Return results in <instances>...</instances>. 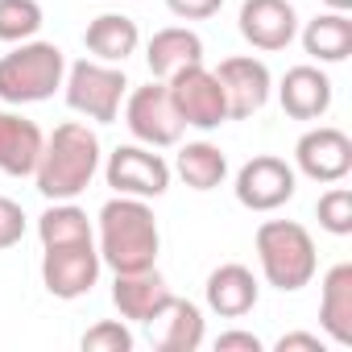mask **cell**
Wrapping results in <instances>:
<instances>
[{
  "mask_svg": "<svg viewBox=\"0 0 352 352\" xmlns=\"http://www.w3.org/2000/svg\"><path fill=\"white\" fill-rule=\"evenodd\" d=\"M96 220H100L96 249H100V261L112 274H137V270L157 265L162 232H157V216H153L149 199L116 195L100 208Z\"/></svg>",
  "mask_w": 352,
  "mask_h": 352,
  "instance_id": "6da1fadb",
  "label": "cell"
},
{
  "mask_svg": "<svg viewBox=\"0 0 352 352\" xmlns=\"http://www.w3.org/2000/svg\"><path fill=\"white\" fill-rule=\"evenodd\" d=\"M100 137L87 120H63L46 145H42V157H38V170H34V183L42 191V199L58 204V199H79L91 179L100 174Z\"/></svg>",
  "mask_w": 352,
  "mask_h": 352,
  "instance_id": "7a4b0ae2",
  "label": "cell"
},
{
  "mask_svg": "<svg viewBox=\"0 0 352 352\" xmlns=\"http://www.w3.org/2000/svg\"><path fill=\"white\" fill-rule=\"evenodd\" d=\"M257 245V265H261V278L282 290V294H294L302 286H311L315 270H319V253H315V241L311 232L298 224V220H265L253 236Z\"/></svg>",
  "mask_w": 352,
  "mask_h": 352,
  "instance_id": "3957f363",
  "label": "cell"
},
{
  "mask_svg": "<svg viewBox=\"0 0 352 352\" xmlns=\"http://www.w3.org/2000/svg\"><path fill=\"white\" fill-rule=\"evenodd\" d=\"M67 79V54L54 42H17L9 54H0V100L5 104H42Z\"/></svg>",
  "mask_w": 352,
  "mask_h": 352,
  "instance_id": "277c9868",
  "label": "cell"
},
{
  "mask_svg": "<svg viewBox=\"0 0 352 352\" xmlns=\"http://www.w3.org/2000/svg\"><path fill=\"white\" fill-rule=\"evenodd\" d=\"M63 96L71 104V112L96 120V124H112L120 116V104L129 96V79L124 67L116 63H100V58H79L67 67L63 79Z\"/></svg>",
  "mask_w": 352,
  "mask_h": 352,
  "instance_id": "5b68a950",
  "label": "cell"
},
{
  "mask_svg": "<svg viewBox=\"0 0 352 352\" xmlns=\"http://www.w3.org/2000/svg\"><path fill=\"white\" fill-rule=\"evenodd\" d=\"M166 91H170V104L179 112V120L187 129H199V133H212L228 120V100H224V87L216 79V71H208L204 63H191L183 71H174L166 79Z\"/></svg>",
  "mask_w": 352,
  "mask_h": 352,
  "instance_id": "8992f818",
  "label": "cell"
},
{
  "mask_svg": "<svg viewBox=\"0 0 352 352\" xmlns=\"http://www.w3.org/2000/svg\"><path fill=\"white\" fill-rule=\"evenodd\" d=\"M120 108H124L129 133H133L141 145H149V149H170V145L183 141V129H187V124L179 120V112H174L170 91H166L162 79H153V83H145V87H133Z\"/></svg>",
  "mask_w": 352,
  "mask_h": 352,
  "instance_id": "52a82bcc",
  "label": "cell"
},
{
  "mask_svg": "<svg viewBox=\"0 0 352 352\" xmlns=\"http://www.w3.org/2000/svg\"><path fill=\"white\" fill-rule=\"evenodd\" d=\"M104 179L116 195L133 199H162L170 191V162L149 145H116L104 162Z\"/></svg>",
  "mask_w": 352,
  "mask_h": 352,
  "instance_id": "ba28073f",
  "label": "cell"
},
{
  "mask_svg": "<svg viewBox=\"0 0 352 352\" xmlns=\"http://www.w3.org/2000/svg\"><path fill=\"white\" fill-rule=\"evenodd\" d=\"M236 204L249 208V212H278L294 199L298 191V174L286 157H274V153H257L249 157L241 170H236Z\"/></svg>",
  "mask_w": 352,
  "mask_h": 352,
  "instance_id": "9c48e42d",
  "label": "cell"
},
{
  "mask_svg": "<svg viewBox=\"0 0 352 352\" xmlns=\"http://www.w3.org/2000/svg\"><path fill=\"white\" fill-rule=\"evenodd\" d=\"M294 174L311 183H344L352 174V137L336 124H315L294 141Z\"/></svg>",
  "mask_w": 352,
  "mask_h": 352,
  "instance_id": "30bf717a",
  "label": "cell"
},
{
  "mask_svg": "<svg viewBox=\"0 0 352 352\" xmlns=\"http://www.w3.org/2000/svg\"><path fill=\"white\" fill-rule=\"evenodd\" d=\"M100 270H104V261H100L96 241L42 249V286L63 302H75V298L91 294V286L100 282Z\"/></svg>",
  "mask_w": 352,
  "mask_h": 352,
  "instance_id": "8fae6325",
  "label": "cell"
},
{
  "mask_svg": "<svg viewBox=\"0 0 352 352\" xmlns=\"http://www.w3.org/2000/svg\"><path fill=\"white\" fill-rule=\"evenodd\" d=\"M216 79L224 87V100H228V120H249L257 116L270 96H274V75L261 58L253 54H232L216 67Z\"/></svg>",
  "mask_w": 352,
  "mask_h": 352,
  "instance_id": "7c38bea8",
  "label": "cell"
},
{
  "mask_svg": "<svg viewBox=\"0 0 352 352\" xmlns=\"http://www.w3.org/2000/svg\"><path fill=\"white\" fill-rule=\"evenodd\" d=\"M236 25H241V38L265 54L286 50L298 38V13L290 0H245Z\"/></svg>",
  "mask_w": 352,
  "mask_h": 352,
  "instance_id": "4fadbf2b",
  "label": "cell"
},
{
  "mask_svg": "<svg viewBox=\"0 0 352 352\" xmlns=\"http://www.w3.org/2000/svg\"><path fill=\"white\" fill-rule=\"evenodd\" d=\"M204 298H208V311L220 315V319H245L257 298H261V282L249 265L241 261H224L208 274V286H204Z\"/></svg>",
  "mask_w": 352,
  "mask_h": 352,
  "instance_id": "5bb4252c",
  "label": "cell"
},
{
  "mask_svg": "<svg viewBox=\"0 0 352 352\" xmlns=\"http://www.w3.org/2000/svg\"><path fill=\"white\" fill-rule=\"evenodd\" d=\"M145 327H149V344L157 352H195V348H204V336H208L204 311L179 294H170V302Z\"/></svg>",
  "mask_w": 352,
  "mask_h": 352,
  "instance_id": "9a60e30c",
  "label": "cell"
},
{
  "mask_svg": "<svg viewBox=\"0 0 352 352\" xmlns=\"http://www.w3.org/2000/svg\"><path fill=\"white\" fill-rule=\"evenodd\" d=\"M278 104L294 120H319V116H327V108H331V79H327V71L315 67V63L290 67L282 75V83H278Z\"/></svg>",
  "mask_w": 352,
  "mask_h": 352,
  "instance_id": "2e32d148",
  "label": "cell"
},
{
  "mask_svg": "<svg viewBox=\"0 0 352 352\" xmlns=\"http://www.w3.org/2000/svg\"><path fill=\"white\" fill-rule=\"evenodd\" d=\"M42 129L21 112H0V174L9 179H30L42 157Z\"/></svg>",
  "mask_w": 352,
  "mask_h": 352,
  "instance_id": "e0dca14e",
  "label": "cell"
},
{
  "mask_svg": "<svg viewBox=\"0 0 352 352\" xmlns=\"http://www.w3.org/2000/svg\"><path fill=\"white\" fill-rule=\"evenodd\" d=\"M170 286L166 278L149 265V270H137V274H116L112 282V302L120 311V319H133V323H149L166 302H170Z\"/></svg>",
  "mask_w": 352,
  "mask_h": 352,
  "instance_id": "ac0fdd59",
  "label": "cell"
},
{
  "mask_svg": "<svg viewBox=\"0 0 352 352\" xmlns=\"http://www.w3.org/2000/svg\"><path fill=\"white\" fill-rule=\"evenodd\" d=\"M319 327L331 344L348 348L352 344V265L340 261L323 274L319 290Z\"/></svg>",
  "mask_w": 352,
  "mask_h": 352,
  "instance_id": "d6986e66",
  "label": "cell"
},
{
  "mask_svg": "<svg viewBox=\"0 0 352 352\" xmlns=\"http://www.w3.org/2000/svg\"><path fill=\"white\" fill-rule=\"evenodd\" d=\"M145 63H149V75L166 83L174 71L204 63V38L187 25H166L145 42Z\"/></svg>",
  "mask_w": 352,
  "mask_h": 352,
  "instance_id": "ffe728a7",
  "label": "cell"
},
{
  "mask_svg": "<svg viewBox=\"0 0 352 352\" xmlns=\"http://www.w3.org/2000/svg\"><path fill=\"white\" fill-rule=\"evenodd\" d=\"M83 46H87L91 58L124 67V58L137 54V46H141V30H137V21L124 17V13H100L96 21H87Z\"/></svg>",
  "mask_w": 352,
  "mask_h": 352,
  "instance_id": "44dd1931",
  "label": "cell"
},
{
  "mask_svg": "<svg viewBox=\"0 0 352 352\" xmlns=\"http://www.w3.org/2000/svg\"><path fill=\"white\" fill-rule=\"evenodd\" d=\"M302 50L319 63V67H331V63H344L352 54V17L348 13H315L307 25H302Z\"/></svg>",
  "mask_w": 352,
  "mask_h": 352,
  "instance_id": "7402d4cb",
  "label": "cell"
},
{
  "mask_svg": "<svg viewBox=\"0 0 352 352\" xmlns=\"http://www.w3.org/2000/svg\"><path fill=\"white\" fill-rule=\"evenodd\" d=\"M174 170H179V179L191 191H216L228 179V157L212 141H187L179 157H174Z\"/></svg>",
  "mask_w": 352,
  "mask_h": 352,
  "instance_id": "603a6c76",
  "label": "cell"
},
{
  "mask_svg": "<svg viewBox=\"0 0 352 352\" xmlns=\"http://www.w3.org/2000/svg\"><path fill=\"white\" fill-rule=\"evenodd\" d=\"M38 236H42V249L87 245V241H96L91 220H87V212H83L75 199H58V204H50V208L38 216Z\"/></svg>",
  "mask_w": 352,
  "mask_h": 352,
  "instance_id": "cb8c5ba5",
  "label": "cell"
},
{
  "mask_svg": "<svg viewBox=\"0 0 352 352\" xmlns=\"http://www.w3.org/2000/svg\"><path fill=\"white\" fill-rule=\"evenodd\" d=\"M42 21H46V13L38 0H0V42H9V46L30 42V38H38Z\"/></svg>",
  "mask_w": 352,
  "mask_h": 352,
  "instance_id": "d4e9b609",
  "label": "cell"
},
{
  "mask_svg": "<svg viewBox=\"0 0 352 352\" xmlns=\"http://www.w3.org/2000/svg\"><path fill=\"white\" fill-rule=\"evenodd\" d=\"M315 216H319V228L331 232V236H352V191L348 187H327L315 204Z\"/></svg>",
  "mask_w": 352,
  "mask_h": 352,
  "instance_id": "484cf974",
  "label": "cell"
},
{
  "mask_svg": "<svg viewBox=\"0 0 352 352\" xmlns=\"http://www.w3.org/2000/svg\"><path fill=\"white\" fill-rule=\"evenodd\" d=\"M83 352H133V331H129V323H120V319H100V323H91L87 331H83Z\"/></svg>",
  "mask_w": 352,
  "mask_h": 352,
  "instance_id": "4316f807",
  "label": "cell"
},
{
  "mask_svg": "<svg viewBox=\"0 0 352 352\" xmlns=\"http://www.w3.org/2000/svg\"><path fill=\"white\" fill-rule=\"evenodd\" d=\"M21 236H25V212H21V204L9 199V195H0V249L21 245Z\"/></svg>",
  "mask_w": 352,
  "mask_h": 352,
  "instance_id": "83f0119b",
  "label": "cell"
},
{
  "mask_svg": "<svg viewBox=\"0 0 352 352\" xmlns=\"http://www.w3.org/2000/svg\"><path fill=\"white\" fill-rule=\"evenodd\" d=\"M166 9L183 21H208L224 9V0H166Z\"/></svg>",
  "mask_w": 352,
  "mask_h": 352,
  "instance_id": "f1b7e54d",
  "label": "cell"
},
{
  "mask_svg": "<svg viewBox=\"0 0 352 352\" xmlns=\"http://www.w3.org/2000/svg\"><path fill=\"white\" fill-rule=\"evenodd\" d=\"M265 344H261V336H253V331H241V327H232V331H220L216 336V352H261Z\"/></svg>",
  "mask_w": 352,
  "mask_h": 352,
  "instance_id": "f546056e",
  "label": "cell"
},
{
  "mask_svg": "<svg viewBox=\"0 0 352 352\" xmlns=\"http://www.w3.org/2000/svg\"><path fill=\"white\" fill-rule=\"evenodd\" d=\"M274 348H278V352H323V340L311 336V331H286Z\"/></svg>",
  "mask_w": 352,
  "mask_h": 352,
  "instance_id": "4dcf8cb0",
  "label": "cell"
},
{
  "mask_svg": "<svg viewBox=\"0 0 352 352\" xmlns=\"http://www.w3.org/2000/svg\"><path fill=\"white\" fill-rule=\"evenodd\" d=\"M323 5L336 9V13H348V9H352V0H323Z\"/></svg>",
  "mask_w": 352,
  "mask_h": 352,
  "instance_id": "1f68e13d",
  "label": "cell"
}]
</instances>
